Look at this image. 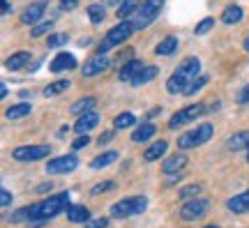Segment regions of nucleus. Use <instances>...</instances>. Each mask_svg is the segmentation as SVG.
<instances>
[{"instance_id": "nucleus-1", "label": "nucleus", "mask_w": 249, "mask_h": 228, "mask_svg": "<svg viewBox=\"0 0 249 228\" xmlns=\"http://www.w3.org/2000/svg\"><path fill=\"white\" fill-rule=\"evenodd\" d=\"M201 76V60L198 58H185V60L178 65V70L171 74V79L166 81V90H169L171 95H178L182 92L185 95V90L194 83L196 79Z\"/></svg>"}, {"instance_id": "nucleus-11", "label": "nucleus", "mask_w": 249, "mask_h": 228, "mask_svg": "<svg viewBox=\"0 0 249 228\" xmlns=\"http://www.w3.org/2000/svg\"><path fill=\"white\" fill-rule=\"evenodd\" d=\"M111 67V62H108L107 55H95V58H90L88 62H86V67L81 70V74L83 76H97V74H104V71Z\"/></svg>"}, {"instance_id": "nucleus-16", "label": "nucleus", "mask_w": 249, "mask_h": 228, "mask_svg": "<svg viewBox=\"0 0 249 228\" xmlns=\"http://www.w3.org/2000/svg\"><path fill=\"white\" fill-rule=\"evenodd\" d=\"M99 123V115L92 111V113H86V115H81L79 118V123L74 124V129L79 132V136H83V134H88L90 129H95Z\"/></svg>"}, {"instance_id": "nucleus-49", "label": "nucleus", "mask_w": 249, "mask_h": 228, "mask_svg": "<svg viewBox=\"0 0 249 228\" xmlns=\"http://www.w3.org/2000/svg\"><path fill=\"white\" fill-rule=\"evenodd\" d=\"M245 51H247V53H249V35H247V37H245Z\"/></svg>"}, {"instance_id": "nucleus-32", "label": "nucleus", "mask_w": 249, "mask_h": 228, "mask_svg": "<svg viewBox=\"0 0 249 228\" xmlns=\"http://www.w3.org/2000/svg\"><path fill=\"white\" fill-rule=\"evenodd\" d=\"M86 12H88V17H90V21H92V23H102V21H104V17H107V9H104V5H99V2L90 5Z\"/></svg>"}, {"instance_id": "nucleus-29", "label": "nucleus", "mask_w": 249, "mask_h": 228, "mask_svg": "<svg viewBox=\"0 0 249 228\" xmlns=\"http://www.w3.org/2000/svg\"><path fill=\"white\" fill-rule=\"evenodd\" d=\"M222 21L226 23V26L240 23V21H242V9L238 7V5H231V7H226V9H224V14H222Z\"/></svg>"}, {"instance_id": "nucleus-45", "label": "nucleus", "mask_w": 249, "mask_h": 228, "mask_svg": "<svg viewBox=\"0 0 249 228\" xmlns=\"http://www.w3.org/2000/svg\"><path fill=\"white\" fill-rule=\"evenodd\" d=\"M111 139H113V132H104V134H102V136H99V140H97V143H99V145H107V143H108V140H111Z\"/></svg>"}, {"instance_id": "nucleus-35", "label": "nucleus", "mask_w": 249, "mask_h": 228, "mask_svg": "<svg viewBox=\"0 0 249 228\" xmlns=\"http://www.w3.org/2000/svg\"><path fill=\"white\" fill-rule=\"evenodd\" d=\"M53 28V21H44V23H37L33 30H30V35L33 37H42V35H46L49 30Z\"/></svg>"}, {"instance_id": "nucleus-40", "label": "nucleus", "mask_w": 249, "mask_h": 228, "mask_svg": "<svg viewBox=\"0 0 249 228\" xmlns=\"http://www.w3.org/2000/svg\"><path fill=\"white\" fill-rule=\"evenodd\" d=\"M83 226H86V228H107V226H108V219H107V217H99V219H90V221H86Z\"/></svg>"}, {"instance_id": "nucleus-48", "label": "nucleus", "mask_w": 249, "mask_h": 228, "mask_svg": "<svg viewBox=\"0 0 249 228\" xmlns=\"http://www.w3.org/2000/svg\"><path fill=\"white\" fill-rule=\"evenodd\" d=\"M0 95L7 97V86H5V83H0Z\"/></svg>"}, {"instance_id": "nucleus-4", "label": "nucleus", "mask_w": 249, "mask_h": 228, "mask_svg": "<svg viewBox=\"0 0 249 228\" xmlns=\"http://www.w3.org/2000/svg\"><path fill=\"white\" fill-rule=\"evenodd\" d=\"M145 208H148V198L145 196H129V198L113 203L111 205V214L116 219H127V217H134V214H141Z\"/></svg>"}, {"instance_id": "nucleus-7", "label": "nucleus", "mask_w": 249, "mask_h": 228, "mask_svg": "<svg viewBox=\"0 0 249 228\" xmlns=\"http://www.w3.org/2000/svg\"><path fill=\"white\" fill-rule=\"evenodd\" d=\"M203 113H205V106L203 104H189V106H185V108H180L178 113L171 115L169 127H171V129H178L180 124L194 123L196 118H198V115H203Z\"/></svg>"}, {"instance_id": "nucleus-26", "label": "nucleus", "mask_w": 249, "mask_h": 228, "mask_svg": "<svg viewBox=\"0 0 249 228\" xmlns=\"http://www.w3.org/2000/svg\"><path fill=\"white\" fill-rule=\"evenodd\" d=\"M33 111V106L26 104V102H21V104H14V106H9L7 108V120H18V118H26L28 113Z\"/></svg>"}, {"instance_id": "nucleus-3", "label": "nucleus", "mask_w": 249, "mask_h": 228, "mask_svg": "<svg viewBox=\"0 0 249 228\" xmlns=\"http://www.w3.org/2000/svg\"><path fill=\"white\" fill-rule=\"evenodd\" d=\"M136 30L134 28V21H123V23H118L116 28H111L107 33V37H104V42L99 44L97 49V55H104L107 51H111L113 46L123 44V42H127L129 37H132V33Z\"/></svg>"}, {"instance_id": "nucleus-41", "label": "nucleus", "mask_w": 249, "mask_h": 228, "mask_svg": "<svg viewBox=\"0 0 249 228\" xmlns=\"http://www.w3.org/2000/svg\"><path fill=\"white\" fill-rule=\"evenodd\" d=\"M88 143H90V136H88V134H83V136H79V139L71 143V148H74V150H81V148H86Z\"/></svg>"}, {"instance_id": "nucleus-52", "label": "nucleus", "mask_w": 249, "mask_h": 228, "mask_svg": "<svg viewBox=\"0 0 249 228\" xmlns=\"http://www.w3.org/2000/svg\"><path fill=\"white\" fill-rule=\"evenodd\" d=\"M247 161H249V155H247Z\"/></svg>"}, {"instance_id": "nucleus-18", "label": "nucleus", "mask_w": 249, "mask_h": 228, "mask_svg": "<svg viewBox=\"0 0 249 228\" xmlns=\"http://www.w3.org/2000/svg\"><path fill=\"white\" fill-rule=\"evenodd\" d=\"M28 62H30V53H28V51H18V53L9 55L7 60H5V67H7L9 71H18V70H23Z\"/></svg>"}, {"instance_id": "nucleus-22", "label": "nucleus", "mask_w": 249, "mask_h": 228, "mask_svg": "<svg viewBox=\"0 0 249 228\" xmlns=\"http://www.w3.org/2000/svg\"><path fill=\"white\" fill-rule=\"evenodd\" d=\"M67 219H70L71 224H86V221H90L92 217H90V210L86 205H71L70 210H67Z\"/></svg>"}, {"instance_id": "nucleus-28", "label": "nucleus", "mask_w": 249, "mask_h": 228, "mask_svg": "<svg viewBox=\"0 0 249 228\" xmlns=\"http://www.w3.org/2000/svg\"><path fill=\"white\" fill-rule=\"evenodd\" d=\"M229 150H242V148H249V132H238V134H233L231 139H229Z\"/></svg>"}, {"instance_id": "nucleus-2", "label": "nucleus", "mask_w": 249, "mask_h": 228, "mask_svg": "<svg viewBox=\"0 0 249 228\" xmlns=\"http://www.w3.org/2000/svg\"><path fill=\"white\" fill-rule=\"evenodd\" d=\"M70 192H62V193H55V196H49L44 201L35 203L30 205V224H44L46 219L51 217H58L60 212L70 210Z\"/></svg>"}, {"instance_id": "nucleus-24", "label": "nucleus", "mask_w": 249, "mask_h": 228, "mask_svg": "<svg viewBox=\"0 0 249 228\" xmlns=\"http://www.w3.org/2000/svg\"><path fill=\"white\" fill-rule=\"evenodd\" d=\"M95 104H97V99L95 97H86V99H79L76 104H71V113L74 115H86V113H92V108H95Z\"/></svg>"}, {"instance_id": "nucleus-43", "label": "nucleus", "mask_w": 249, "mask_h": 228, "mask_svg": "<svg viewBox=\"0 0 249 228\" xmlns=\"http://www.w3.org/2000/svg\"><path fill=\"white\" fill-rule=\"evenodd\" d=\"M9 203H12V193H9L7 189H2V192H0V205H2V208H7Z\"/></svg>"}, {"instance_id": "nucleus-9", "label": "nucleus", "mask_w": 249, "mask_h": 228, "mask_svg": "<svg viewBox=\"0 0 249 228\" xmlns=\"http://www.w3.org/2000/svg\"><path fill=\"white\" fill-rule=\"evenodd\" d=\"M76 166H79V159L74 157V155H62V157L49 159L46 173H51V175H58V173H71Z\"/></svg>"}, {"instance_id": "nucleus-51", "label": "nucleus", "mask_w": 249, "mask_h": 228, "mask_svg": "<svg viewBox=\"0 0 249 228\" xmlns=\"http://www.w3.org/2000/svg\"><path fill=\"white\" fill-rule=\"evenodd\" d=\"M205 228H219V226H205Z\"/></svg>"}, {"instance_id": "nucleus-38", "label": "nucleus", "mask_w": 249, "mask_h": 228, "mask_svg": "<svg viewBox=\"0 0 249 228\" xmlns=\"http://www.w3.org/2000/svg\"><path fill=\"white\" fill-rule=\"evenodd\" d=\"M116 184L111 182V180H107V182H99V184H95L92 189H90V196H99V193H104V192H108V189H113Z\"/></svg>"}, {"instance_id": "nucleus-46", "label": "nucleus", "mask_w": 249, "mask_h": 228, "mask_svg": "<svg viewBox=\"0 0 249 228\" xmlns=\"http://www.w3.org/2000/svg\"><path fill=\"white\" fill-rule=\"evenodd\" d=\"M51 187H53L51 182H44V184H39V187H37V192H51Z\"/></svg>"}, {"instance_id": "nucleus-36", "label": "nucleus", "mask_w": 249, "mask_h": 228, "mask_svg": "<svg viewBox=\"0 0 249 228\" xmlns=\"http://www.w3.org/2000/svg\"><path fill=\"white\" fill-rule=\"evenodd\" d=\"M213 26H214V18H203V21H201V23H196V35H205V33H210V30H213Z\"/></svg>"}, {"instance_id": "nucleus-10", "label": "nucleus", "mask_w": 249, "mask_h": 228, "mask_svg": "<svg viewBox=\"0 0 249 228\" xmlns=\"http://www.w3.org/2000/svg\"><path fill=\"white\" fill-rule=\"evenodd\" d=\"M210 208V203L205 201V198H194V201H187L182 205V210H180V217L185 221H194V219H201L205 212Z\"/></svg>"}, {"instance_id": "nucleus-31", "label": "nucleus", "mask_w": 249, "mask_h": 228, "mask_svg": "<svg viewBox=\"0 0 249 228\" xmlns=\"http://www.w3.org/2000/svg\"><path fill=\"white\" fill-rule=\"evenodd\" d=\"M71 83L70 81H65V79H60V81H53V83H49L44 88V95L46 97H53V95H60V92H65V90L70 88Z\"/></svg>"}, {"instance_id": "nucleus-13", "label": "nucleus", "mask_w": 249, "mask_h": 228, "mask_svg": "<svg viewBox=\"0 0 249 228\" xmlns=\"http://www.w3.org/2000/svg\"><path fill=\"white\" fill-rule=\"evenodd\" d=\"M76 67V58L71 55V53H58L53 60H51V65H49V70L55 71V74H60V71H67V70H74Z\"/></svg>"}, {"instance_id": "nucleus-33", "label": "nucleus", "mask_w": 249, "mask_h": 228, "mask_svg": "<svg viewBox=\"0 0 249 228\" xmlns=\"http://www.w3.org/2000/svg\"><path fill=\"white\" fill-rule=\"evenodd\" d=\"M134 123H136V118H134V113H129V111H124V113L116 115V120H113V127H116V129H127V127H132Z\"/></svg>"}, {"instance_id": "nucleus-8", "label": "nucleus", "mask_w": 249, "mask_h": 228, "mask_svg": "<svg viewBox=\"0 0 249 228\" xmlns=\"http://www.w3.org/2000/svg\"><path fill=\"white\" fill-rule=\"evenodd\" d=\"M51 155V145H21L12 152V157L17 161H37Z\"/></svg>"}, {"instance_id": "nucleus-6", "label": "nucleus", "mask_w": 249, "mask_h": 228, "mask_svg": "<svg viewBox=\"0 0 249 228\" xmlns=\"http://www.w3.org/2000/svg\"><path fill=\"white\" fill-rule=\"evenodd\" d=\"M161 7H164V0H143L141 9L136 12V18H134V28H136V30L148 28L155 18L160 17Z\"/></svg>"}, {"instance_id": "nucleus-19", "label": "nucleus", "mask_w": 249, "mask_h": 228, "mask_svg": "<svg viewBox=\"0 0 249 228\" xmlns=\"http://www.w3.org/2000/svg\"><path fill=\"white\" fill-rule=\"evenodd\" d=\"M141 5H143L141 0H123L120 7H118V12H116V17L120 18V21H127L132 14H136V12L141 9Z\"/></svg>"}, {"instance_id": "nucleus-37", "label": "nucleus", "mask_w": 249, "mask_h": 228, "mask_svg": "<svg viewBox=\"0 0 249 228\" xmlns=\"http://www.w3.org/2000/svg\"><path fill=\"white\" fill-rule=\"evenodd\" d=\"M205 83H208V76H203V74H201V76H198V79H196L194 83L185 90V95H194V92H198L201 88H205Z\"/></svg>"}, {"instance_id": "nucleus-42", "label": "nucleus", "mask_w": 249, "mask_h": 228, "mask_svg": "<svg viewBox=\"0 0 249 228\" xmlns=\"http://www.w3.org/2000/svg\"><path fill=\"white\" fill-rule=\"evenodd\" d=\"M79 5V0H60V9L62 12H70V9H74Z\"/></svg>"}, {"instance_id": "nucleus-14", "label": "nucleus", "mask_w": 249, "mask_h": 228, "mask_svg": "<svg viewBox=\"0 0 249 228\" xmlns=\"http://www.w3.org/2000/svg\"><path fill=\"white\" fill-rule=\"evenodd\" d=\"M187 166V157L185 155H173V157L164 159L161 164V171L169 173V175H176V173H182V168Z\"/></svg>"}, {"instance_id": "nucleus-21", "label": "nucleus", "mask_w": 249, "mask_h": 228, "mask_svg": "<svg viewBox=\"0 0 249 228\" xmlns=\"http://www.w3.org/2000/svg\"><path fill=\"white\" fill-rule=\"evenodd\" d=\"M143 67H145V65H143L141 60H129V62H124V65H123V70H120V74H118V76H120V81L132 83V79L143 70Z\"/></svg>"}, {"instance_id": "nucleus-47", "label": "nucleus", "mask_w": 249, "mask_h": 228, "mask_svg": "<svg viewBox=\"0 0 249 228\" xmlns=\"http://www.w3.org/2000/svg\"><path fill=\"white\" fill-rule=\"evenodd\" d=\"M12 12V5H9V0H2V14H9Z\"/></svg>"}, {"instance_id": "nucleus-12", "label": "nucleus", "mask_w": 249, "mask_h": 228, "mask_svg": "<svg viewBox=\"0 0 249 228\" xmlns=\"http://www.w3.org/2000/svg\"><path fill=\"white\" fill-rule=\"evenodd\" d=\"M44 9H46V0H39V2L28 5L26 12L21 14V23H26V26H35L37 21L44 17Z\"/></svg>"}, {"instance_id": "nucleus-5", "label": "nucleus", "mask_w": 249, "mask_h": 228, "mask_svg": "<svg viewBox=\"0 0 249 228\" xmlns=\"http://www.w3.org/2000/svg\"><path fill=\"white\" fill-rule=\"evenodd\" d=\"M213 132H214V127L210 123L198 124L196 129H192V132H185L182 136H180V139H178V148L189 150V148H196V145H203L205 140L213 139Z\"/></svg>"}, {"instance_id": "nucleus-17", "label": "nucleus", "mask_w": 249, "mask_h": 228, "mask_svg": "<svg viewBox=\"0 0 249 228\" xmlns=\"http://www.w3.org/2000/svg\"><path fill=\"white\" fill-rule=\"evenodd\" d=\"M226 208L235 214H242V212H249V192L245 193H238V196H233L226 201Z\"/></svg>"}, {"instance_id": "nucleus-20", "label": "nucleus", "mask_w": 249, "mask_h": 228, "mask_svg": "<svg viewBox=\"0 0 249 228\" xmlns=\"http://www.w3.org/2000/svg\"><path fill=\"white\" fill-rule=\"evenodd\" d=\"M166 150H169V143H166V140H155L150 148L143 152V159H145V161H157L160 157L166 155Z\"/></svg>"}, {"instance_id": "nucleus-50", "label": "nucleus", "mask_w": 249, "mask_h": 228, "mask_svg": "<svg viewBox=\"0 0 249 228\" xmlns=\"http://www.w3.org/2000/svg\"><path fill=\"white\" fill-rule=\"evenodd\" d=\"M113 2H118V0H107V5H113Z\"/></svg>"}, {"instance_id": "nucleus-39", "label": "nucleus", "mask_w": 249, "mask_h": 228, "mask_svg": "<svg viewBox=\"0 0 249 228\" xmlns=\"http://www.w3.org/2000/svg\"><path fill=\"white\" fill-rule=\"evenodd\" d=\"M67 35H49V49H58V46L67 44Z\"/></svg>"}, {"instance_id": "nucleus-15", "label": "nucleus", "mask_w": 249, "mask_h": 228, "mask_svg": "<svg viewBox=\"0 0 249 228\" xmlns=\"http://www.w3.org/2000/svg\"><path fill=\"white\" fill-rule=\"evenodd\" d=\"M157 74H160V67H155V65H145V67H143V70L132 79V86L134 88H141V86H145V83H150Z\"/></svg>"}, {"instance_id": "nucleus-23", "label": "nucleus", "mask_w": 249, "mask_h": 228, "mask_svg": "<svg viewBox=\"0 0 249 228\" xmlns=\"http://www.w3.org/2000/svg\"><path fill=\"white\" fill-rule=\"evenodd\" d=\"M155 132H157V127L152 123H141V127H136L132 134V140L134 143H143V140H148L155 136Z\"/></svg>"}, {"instance_id": "nucleus-30", "label": "nucleus", "mask_w": 249, "mask_h": 228, "mask_svg": "<svg viewBox=\"0 0 249 228\" xmlns=\"http://www.w3.org/2000/svg\"><path fill=\"white\" fill-rule=\"evenodd\" d=\"M201 192H203V184H196L194 182V184H189V187H182V189L178 192V196L182 198V201H194Z\"/></svg>"}, {"instance_id": "nucleus-34", "label": "nucleus", "mask_w": 249, "mask_h": 228, "mask_svg": "<svg viewBox=\"0 0 249 228\" xmlns=\"http://www.w3.org/2000/svg\"><path fill=\"white\" fill-rule=\"evenodd\" d=\"M7 221H12V224H21V221H30V208H21V210H17L14 214H9Z\"/></svg>"}, {"instance_id": "nucleus-27", "label": "nucleus", "mask_w": 249, "mask_h": 228, "mask_svg": "<svg viewBox=\"0 0 249 228\" xmlns=\"http://www.w3.org/2000/svg\"><path fill=\"white\" fill-rule=\"evenodd\" d=\"M116 159H118V152L116 150H108V152H104V155H99V157L92 159V164H90V166L95 168V171H99V168H104V166H111Z\"/></svg>"}, {"instance_id": "nucleus-44", "label": "nucleus", "mask_w": 249, "mask_h": 228, "mask_svg": "<svg viewBox=\"0 0 249 228\" xmlns=\"http://www.w3.org/2000/svg\"><path fill=\"white\" fill-rule=\"evenodd\" d=\"M238 102H240V104H249V83L245 86V90H242L240 95H238Z\"/></svg>"}, {"instance_id": "nucleus-25", "label": "nucleus", "mask_w": 249, "mask_h": 228, "mask_svg": "<svg viewBox=\"0 0 249 228\" xmlns=\"http://www.w3.org/2000/svg\"><path fill=\"white\" fill-rule=\"evenodd\" d=\"M178 49V37H173V35H169V37H164L160 44H157V49H155V53L157 55H171V53Z\"/></svg>"}]
</instances>
